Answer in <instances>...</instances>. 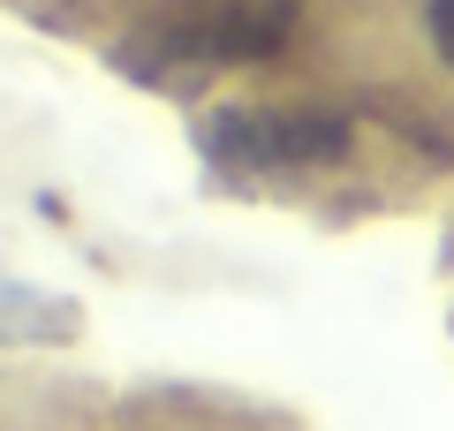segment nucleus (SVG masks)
Wrapping results in <instances>:
<instances>
[{
    "mask_svg": "<svg viewBox=\"0 0 454 431\" xmlns=\"http://www.w3.org/2000/svg\"><path fill=\"white\" fill-rule=\"evenodd\" d=\"M212 144L235 167H318V160H340L348 121L333 106H235L212 129Z\"/></svg>",
    "mask_w": 454,
    "mask_h": 431,
    "instance_id": "nucleus-2",
    "label": "nucleus"
},
{
    "mask_svg": "<svg viewBox=\"0 0 454 431\" xmlns=\"http://www.w3.org/2000/svg\"><path fill=\"white\" fill-rule=\"evenodd\" d=\"M424 46L454 68V0H424Z\"/></svg>",
    "mask_w": 454,
    "mask_h": 431,
    "instance_id": "nucleus-3",
    "label": "nucleus"
},
{
    "mask_svg": "<svg viewBox=\"0 0 454 431\" xmlns=\"http://www.w3.org/2000/svg\"><path fill=\"white\" fill-rule=\"evenodd\" d=\"M8 16L61 38L145 46L175 61H265L288 46L303 0H0Z\"/></svg>",
    "mask_w": 454,
    "mask_h": 431,
    "instance_id": "nucleus-1",
    "label": "nucleus"
}]
</instances>
